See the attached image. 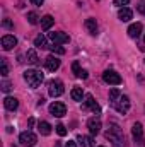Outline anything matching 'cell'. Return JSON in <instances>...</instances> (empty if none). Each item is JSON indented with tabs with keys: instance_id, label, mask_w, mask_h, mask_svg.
<instances>
[{
	"instance_id": "1",
	"label": "cell",
	"mask_w": 145,
	"mask_h": 147,
	"mask_svg": "<svg viewBox=\"0 0 145 147\" xmlns=\"http://www.w3.org/2000/svg\"><path fill=\"white\" fill-rule=\"evenodd\" d=\"M106 139L111 140L113 147H125V135L118 125H111L109 130H106Z\"/></svg>"
},
{
	"instance_id": "2",
	"label": "cell",
	"mask_w": 145,
	"mask_h": 147,
	"mask_svg": "<svg viewBox=\"0 0 145 147\" xmlns=\"http://www.w3.org/2000/svg\"><path fill=\"white\" fill-rule=\"evenodd\" d=\"M24 80L28 82V86H29V87L36 89V87L41 86V82L44 80V75L39 72V70L31 69V70H26V72H24Z\"/></svg>"
},
{
	"instance_id": "3",
	"label": "cell",
	"mask_w": 145,
	"mask_h": 147,
	"mask_svg": "<svg viewBox=\"0 0 145 147\" xmlns=\"http://www.w3.org/2000/svg\"><path fill=\"white\" fill-rule=\"evenodd\" d=\"M48 92H50V96H51V98H60V96L65 92L63 82H62V80H58V79L50 80V84H48Z\"/></svg>"
},
{
	"instance_id": "4",
	"label": "cell",
	"mask_w": 145,
	"mask_h": 147,
	"mask_svg": "<svg viewBox=\"0 0 145 147\" xmlns=\"http://www.w3.org/2000/svg\"><path fill=\"white\" fill-rule=\"evenodd\" d=\"M36 142H38V137L31 130H26V132H22L19 135V144L24 147H33V146H36Z\"/></svg>"
},
{
	"instance_id": "5",
	"label": "cell",
	"mask_w": 145,
	"mask_h": 147,
	"mask_svg": "<svg viewBox=\"0 0 145 147\" xmlns=\"http://www.w3.org/2000/svg\"><path fill=\"white\" fill-rule=\"evenodd\" d=\"M132 135H133V139H135V146L138 147H145V142H144V127H142V123H135L133 125V128H132Z\"/></svg>"
},
{
	"instance_id": "6",
	"label": "cell",
	"mask_w": 145,
	"mask_h": 147,
	"mask_svg": "<svg viewBox=\"0 0 145 147\" xmlns=\"http://www.w3.org/2000/svg\"><path fill=\"white\" fill-rule=\"evenodd\" d=\"M103 80L106 82V84H109V86H119L121 84V75L119 74H116L114 70H104V74H103Z\"/></svg>"
},
{
	"instance_id": "7",
	"label": "cell",
	"mask_w": 145,
	"mask_h": 147,
	"mask_svg": "<svg viewBox=\"0 0 145 147\" xmlns=\"http://www.w3.org/2000/svg\"><path fill=\"white\" fill-rule=\"evenodd\" d=\"M113 105H114V110L118 111V113H121V115H125L126 111L130 110V99H128V96H119Z\"/></svg>"
},
{
	"instance_id": "8",
	"label": "cell",
	"mask_w": 145,
	"mask_h": 147,
	"mask_svg": "<svg viewBox=\"0 0 145 147\" xmlns=\"http://www.w3.org/2000/svg\"><path fill=\"white\" fill-rule=\"evenodd\" d=\"M50 113L53 116H56V118H62V116L67 115V106L63 103H60V101H55V103L50 105Z\"/></svg>"
},
{
	"instance_id": "9",
	"label": "cell",
	"mask_w": 145,
	"mask_h": 147,
	"mask_svg": "<svg viewBox=\"0 0 145 147\" xmlns=\"http://www.w3.org/2000/svg\"><path fill=\"white\" fill-rule=\"evenodd\" d=\"M50 39L55 45H65V43L70 41V36L65 34V33H62V31H58V33H50Z\"/></svg>"
},
{
	"instance_id": "10",
	"label": "cell",
	"mask_w": 145,
	"mask_h": 147,
	"mask_svg": "<svg viewBox=\"0 0 145 147\" xmlns=\"http://www.w3.org/2000/svg\"><path fill=\"white\" fill-rule=\"evenodd\" d=\"M44 67H46L50 72H55V70L60 69V60H58L55 55H50V57L44 60Z\"/></svg>"
},
{
	"instance_id": "11",
	"label": "cell",
	"mask_w": 145,
	"mask_h": 147,
	"mask_svg": "<svg viewBox=\"0 0 145 147\" xmlns=\"http://www.w3.org/2000/svg\"><path fill=\"white\" fill-rule=\"evenodd\" d=\"M87 128H89V132H91L92 135H97V134L101 132V120H99V118H91V120L87 121Z\"/></svg>"
},
{
	"instance_id": "12",
	"label": "cell",
	"mask_w": 145,
	"mask_h": 147,
	"mask_svg": "<svg viewBox=\"0 0 145 147\" xmlns=\"http://www.w3.org/2000/svg\"><path fill=\"white\" fill-rule=\"evenodd\" d=\"M15 45H17L15 36H12V34H5V36H2V48H3V50H12Z\"/></svg>"
},
{
	"instance_id": "13",
	"label": "cell",
	"mask_w": 145,
	"mask_h": 147,
	"mask_svg": "<svg viewBox=\"0 0 145 147\" xmlns=\"http://www.w3.org/2000/svg\"><path fill=\"white\" fill-rule=\"evenodd\" d=\"M84 108H91L94 113H101V106L94 101V98H92L91 94H87V96H85V105H84Z\"/></svg>"
},
{
	"instance_id": "14",
	"label": "cell",
	"mask_w": 145,
	"mask_h": 147,
	"mask_svg": "<svg viewBox=\"0 0 145 147\" xmlns=\"http://www.w3.org/2000/svg\"><path fill=\"white\" fill-rule=\"evenodd\" d=\"M3 106H5L9 111H15L17 108H19V101H17L15 98H10V96H7V98L3 99Z\"/></svg>"
},
{
	"instance_id": "15",
	"label": "cell",
	"mask_w": 145,
	"mask_h": 147,
	"mask_svg": "<svg viewBox=\"0 0 145 147\" xmlns=\"http://www.w3.org/2000/svg\"><path fill=\"white\" fill-rule=\"evenodd\" d=\"M118 17H119V21L128 22V21L133 17V12H132L128 7H121V9H119V12H118Z\"/></svg>"
},
{
	"instance_id": "16",
	"label": "cell",
	"mask_w": 145,
	"mask_h": 147,
	"mask_svg": "<svg viewBox=\"0 0 145 147\" xmlns=\"http://www.w3.org/2000/svg\"><path fill=\"white\" fill-rule=\"evenodd\" d=\"M142 34V24L140 22H135L128 28V36L130 38H140Z\"/></svg>"
},
{
	"instance_id": "17",
	"label": "cell",
	"mask_w": 145,
	"mask_h": 147,
	"mask_svg": "<svg viewBox=\"0 0 145 147\" xmlns=\"http://www.w3.org/2000/svg\"><path fill=\"white\" fill-rule=\"evenodd\" d=\"M72 70L75 74V77H79V79H87L89 77V74L87 70H84V69H80V65H79V62H73L72 65Z\"/></svg>"
},
{
	"instance_id": "18",
	"label": "cell",
	"mask_w": 145,
	"mask_h": 147,
	"mask_svg": "<svg viewBox=\"0 0 145 147\" xmlns=\"http://www.w3.org/2000/svg\"><path fill=\"white\" fill-rule=\"evenodd\" d=\"M77 142L82 147H94V140H92V137H89V135H79V137H77Z\"/></svg>"
},
{
	"instance_id": "19",
	"label": "cell",
	"mask_w": 145,
	"mask_h": 147,
	"mask_svg": "<svg viewBox=\"0 0 145 147\" xmlns=\"http://www.w3.org/2000/svg\"><path fill=\"white\" fill-rule=\"evenodd\" d=\"M38 130H39L41 135H50L51 134V125L48 121H39L38 123Z\"/></svg>"
},
{
	"instance_id": "20",
	"label": "cell",
	"mask_w": 145,
	"mask_h": 147,
	"mask_svg": "<svg viewBox=\"0 0 145 147\" xmlns=\"http://www.w3.org/2000/svg\"><path fill=\"white\" fill-rule=\"evenodd\" d=\"M53 24H55V19H53L51 16H44V17H41V28H43L44 31H48Z\"/></svg>"
},
{
	"instance_id": "21",
	"label": "cell",
	"mask_w": 145,
	"mask_h": 147,
	"mask_svg": "<svg viewBox=\"0 0 145 147\" xmlns=\"http://www.w3.org/2000/svg\"><path fill=\"white\" fill-rule=\"evenodd\" d=\"M85 28L91 34H97V22L96 19H85Z\"/></svg>"
},
{
	"instance_id": "22",
	"label": "cell",
	"mask_w": 145,
	"mask_h": 147,
	"mask_svg": "<svg viewBox=\"0 0 145 147\" xmlns=\"http://www.w3.org/2000/svg\"><path fill=\"white\" fill-rule=\"evenodd\" d=\"M26 58H28V62L31 63V65H38L39 63V58H38L36 51L31 48V50H28V53H26Z\"/></svg>"
},
{
	"instance_id": "23",
	"label": "cell",
	"mask_w": 145,
	"mask_h": 147,
	"mask_svg": "<svg viewBox=\"0 0 145 147\" xmlns=\"http://www.w3.org/2000/svg\"><path fill=\"white\" fill-rule=\"evenodd\" d=\"M70 96H72L73 101H82V98H84V91H82V87H73L72 92H70Z\"/></svg>"
},
{
	"instance_id": "24",
	"label": "cell",
	"mask_w": 145,
	"mask_h": 147,
	"mask_svg": "<svg viewBox=\"0 0 145 147\" xmlns=\"http://www.w3.org/2000/svg\"><path fill=\"white\" fill-rule=\"evenodd\" d=\"M34 46H36V48H41V50H44V48H48V43H46V38L43 36V34H39V36H36V39H34Z\"/></svg>"
},
{
	"instance_id": "25",
	"label": "cell",
	"mask_w": 145,
	"mask_h": 147,
	"mask_svg": "<svg viewBox=\"0 0 145 147\" xmlns=\"http://www.w3.org/2000/svg\"><path fill=\"white\" fill-rule=\"evenodd\" d=\"M50 50H51L53 55H55V53H56V55H63V53H65V48H62L60 45H53V46H50Z\"/></svg>"
},
{
	"instance_id": "26",
	"label": "cell",
	"mask_w": 145,
	"mask_h": 147,
	"mask_svg": "<svg viewBox=\"0 0 145 147\" xmlns=\"http://www.w3.org/2000/svg\"><path fill=\"white\" fill-rule=\"evenodd\" d=\"M119 96H121V92H119L118 89H111V91H109V101H113V103H114Z\"/></svg>"
},
{
	"instance_id": "27",
	"label": "cell",
	"mask_w": 145,
	"mask_h": 147,
	"mask_svg": "<svg viewBox=\"0 0 145 147\" xmlns=\"http://www.w3.org/2000/svg\"><path fill=\"white\" fill-rule=\"evenodd\" d=\"M28 21H29V24H38L39 17H38L36 12H28Z\"/></svg>"
},
{
	"instance_id": "28",
	"label": "cell",
	"mask_w": 145,
	"mask_h": 147,
	"mask_svg": "<svg viewBox=\"0 0 145 147\" xmlns=\"http://www.w3.org/2000/svg\"><path fill=\"white\" fill-rule=\"evenodd\" d=\"M0 63H2V70H0V74L5 77V75L9 74V65H7V60H5V58H0Z\"/></svg>"
},
{
	"instance_id": "29",
	"label": "cell",
	"mask_w": 145,
	"mask_h": 147,
	"mask_svg": "<svg viewBox=\"0 0 145 147\" xmlns=\"http://www.w3.org/2000/svg\"><path fill=\"white\" fill-rule=\"evenodd\" d=\"M56 134H58L60 137H65V135H67V128H65V125L58 123V125H56Z\"/></svg>"
},
{
	"instance_id": "30",
	"label": "cell",
	"mask_w": 145,
	"mask_h": 147,
	"mask_svg": "<svg viewBox=\"0 0 145 147\" xmlns=\"http://www.w3.org/2000/svg\"><path fill=\"white\" fill-rule=\"evenodd\" d=\"M0 87H2V91H3V92H9V91L12 89V84H10V82H7V80H3V82L0 84Z\"/></svg>"
},
{
	"instance_id": "31",
	"label": "cell",
	"mask_w": 145,
	"mask_h": 147,
	"mask_svg": "<svg viewBox=\"0 0 145 147\" xmlns=\"http://www.w3.org/2000/svg\"><path fill=\"white\" fill-rule=\"evenodd\" d=\"M137 10H138L140 14H144V16H145V0H140V2H138V5H137Z\"/></svg>"
},
{
	"instance_id": "32",
	"label": "cell",
	"mask_w": 145,
	"mask_h": 147,
	"mask_svg": "<svg viewBox=\"0 0 145 147\" xmlns=\"http://www.w3.org/2000/svg\"><path fill=\"white\" fill-rule=\"evenodd\" d=\"M128 3H130V0H114V5H118V7H125Z\"/></svg>"
},
{
	"instance_id": "33",
	"label": "cell",
	"mask_w": 145,
	"mask_h": 147,
	"mask_svg": "<svg viewBox=\"0 0 145 147\" xmlns=\"http://www.w3.org/2000/svg\"><path fill=\"white\" fill-rule=\"evenodd\" d=\"M3 28H7V29H14V24H12L9 19H3Z\"/></svg>"
},
{
	"instance_id": "34",
	"label": "cell",
	"mask_w": 145,
	"mask_h": 147,
	"mask_svg": "<svg viewBox=\"0 0 145 147\" xmlns=\"http://www.w3.org/2000/svg\"><path fill=\"white\" fill-rule=\"evenodd\" d=\"M65 147H77V142H73V140H68V142L65 144Z\"/></svg>"
},
{
	"instance_id": "35",
	"label": "cell",
	"mask_w": 145,
	"mask_h": 147,
	"mask_svg": "<svg viewBox=\"0 0 145 147\" xmlns=\"http://www.w3.org/2000/svg\"><path fill=\"white\" fill-rule=\"evenodd\" d=\"M43 2H44V0H31L33 5H43Z\"/></svg>"
},
{
	"instance_id": "36",
	"label": "cell",
	"mask_w": 145,
	"mask_h": 147,
	"mask_svg": "<svg viewBox=\"0 0 145 147\" xmlns=\"http://www.w3.org/2000/svg\"><path fill=\"white\" fill-rule=\"evenodd\" d=\"M28 125H29V127H33V125H34V120H33V118H29V121H28Z\"/></svg>"
},
{
	"instance_id": "37",
	"label": "cell",
	"mask_w": 145,
	"mask_h": 147,
	"mask_svg": "<svg viewBox=\"0 0 145 147\" xmlns=\"http://www.w3.org/2000/svg\"><path fill=\"white\" fill-rule=\"evenodd\" d=\"M99 147H104V146H99Z\"/></svg>"
},
{
	"instance_id": "38",
	"label": "cell",
	"mask_w": 145,
	"mask_h": 147,
	"mask_svg": "<svg viewBox=\"0 0 145 147\" xmlns=\"http://www.w3.org/2000/svg\"><path fill=\"white\" fill-rule=\"evenodd\" d=\"M144 39H145V38H144Z\"/></svg>"
}]
</instances>
